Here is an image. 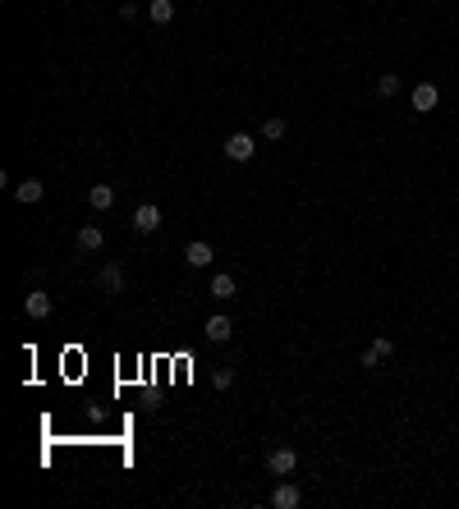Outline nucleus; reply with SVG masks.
<instances>
[{
  "instance_id": "obj_7",
  "label": "nucleus",
  "mask_w": 459,
  "mask_h": 509,
  "mask_svg": "<svg viewBox=\"0 0 459 509\" xmlns=\"http://www.w3.org/2000/svg\"><path fill=\"white\" fill-rule=\"evenodd\" d=\"M23 308H28V317H33V321H46V317H51V293L28 289L23 293Z\"/></svg>"
},
{
  "instance_id": "obj_6",
  "label": "nucleus",
  "mask_w": 459,
  "mask_h": 509,
  "mask_svg": "<svg viewBox=\"0 0 459 509\" xmlns=\"http://www.w3.org/2000/svg\"><path fill=\"white\" fill-rule=\"evenodd\" d=\"M304 505V491H299L294 482H280L276 491H271V509H299Z\"/></svg>"
},
{
  "instance_id": "obj_11",
  "label": "nucleus",
  "mask_w": 459,
  "mask_h": 509,
  "mask_svg": "<svg viewBox=\"0 0 459 509\" xmlns=\"http://www.w3.org/2000/svg\"><path fill=\"white\" fill-rule=\"evenodd\" d=\"M87 202H92L96 211H111L115 207V189L111 184H92V189H87Z\"/></svg>"
},
{
  "instance_id": "obj_13",
  "label": "nucleus",
  "mask_w": 459,
  "mask_h": 509,
  "mask_svg": "<svg viewBox=\"0 0 459 509\" xmlns=\"http://www.w3.org/2000/svg\"><path fill=\"white\" fill-rule=\"evenodd\" d=\"M234 293H239V285H234V276H226V271H221V276H211V298H234Z\"/></svg>"
},
{
  "instance_id": "obj_10",
  "label": "nucleus",
  "mask_w": 459,
  "mask_h": 509,
  "mask_svg": "<svg viewBox=\"0 0 459 509\" xmlns=\"http://www.w3.org/2000/svg\"><path fill=\"white\" fill-rule=\"evenodd\" d=\"M101 243H106L101 225H83L78 230V252H101Z\"/></svg>"
},
{
  "instance_id": "obj_9",
  "label": "nucleus",
  "mask_w": 459,
  "mask_h": 509,
  "mask_svg": "<svg viewBox=\"0 0 459 509\" xmlns=\"http://www.w3.org/2000/svg\"><path fill=\"white\" fill-rule=\"evenodd\" d=\"M202 335H207L211 345H226V340L234 335V321H230V317H221V312H216V317H207V330H202Z\"/></svg>"
},
{
  "instance_id": "obj_5",
  "label": "nucleus",
  "mask_w": 459,
  "mask_h": 509,
  "mask_svg": "<svg viewBox=\"0 0 459 509\" xmlns=\"http://www.w3.org/2000/svg\"><path fill=\"white\" fill-rule=\"evenodd\" d=\"M96 289H101V293H120V289H124V271H120V262H106V267L96 271Z\"/></svg>"
},
{
  "instance_id": "obj_3",
  "label": "nucleus",
  "mask_w": 459,
  "mask_h": 509,
  "mask_svg": "<svg viewBox=\"0 0 459 509\" xmlns=\"http://www.w3.org/2000/svg\"><path fill=\"white\" fill-rule=\"evenodd\" d=\"M133 230L138 234H156L161 230V207H156V202H143V207L133 211Z\"/></svg>"
},
{
  "instance_id": "obj_1",
  "label": "nucleus",
  "mask_w": 459,
  "mask_h": 509,
  "mask_svg": "<svg viewBox=\"0 0 459 509\" xmlns=\"http://www.w3.org/2000/svg\"><path fill=\"white\" fill-rule=\"evenodd\" d=\"M294 468H299V454H294L289 445H276V449L267 454V473H271V477H289Z\"/></svg>"
},
{
  "instance_id": "obj_4",
  "label": "nucleus",
  "mask_w": 459,
  "mask_h": 509,
  "mask_svg": "<svg viewBox=\"0 0 459 509\" xmlns=\"http://www.w3.org/2000/svg\"><path fill=\"white\" fill-rule=\"evenodd\" d=\"M409 101H414L418 115H427V111H436V106H441V92H436V83H418Z\"/></svg>"
},
{
  "instance_id": "obj_14",
  "label": "nucleus",
  "mask_w": 459,
  "mask_h": 509,
  "mask_svg": "<svg viewBox=\"0 0 459 509\" xmlns=\"http://www.w3.org/2000/svg\"><path fill=\"white\" fill-rule=\"evenodd\" d=\"M152 23H175V0H148Z\"/></svg>"
},
{
  "instance_id": "obj_16",
  "label": "nucleus",
  "mask_w": 459,
  "mask_h": 509,
  "mask_svg": "<svg viewBox=\"0 0 459 509\" xmlns=\"http://www.w3.org/2000/svg\"><path fill=\"white\" fill-rule=\"evenodd\" d=\"M395 92H399V74H382V78H377V96H386V101H390Z\"/></svg>"
},
{
  "instance_id": "obj_17",
  "label": "nucleus",
  "mask_w": 459,
  "mask_h": 509,
  "mask_svg": "<svg viewBox=\"0 0 459 509\" xmlns=\"http://www.w3.org/2000/svg\"><path fill=\"white\" fill-rule=\"evenodd\" d=\"M211 386H216V390H230V386H234V367H216V371H211Z\"/></svg>"
},
{
  "instance_id": "obj_15",
  "label": "nucleus",
  "mask_w": 459,
  "mask_h": 509,
  "mask_svg": "<svg viewBox=\"0 0 459 509\" xmlns=\"http://www.w3.org/2000/svg\"><path fill=\"white\" fill-rule=\"evenodd\" d=\"M262 138H267V142H280V138H285V120H280V115H271V120L262 124Z\"/></svg>"
},
{
  "instance_id": "obj_2",
  "label": "nucleus",
  "mask_w": 459,
  "mask_h": 509,
  "mask_svg": "<svg viewBox=\"0 0 459 509\" xmlns=\"http://www.w3.org/2000/svg\"><path fill=\"white\" fill-rule=\"evenodd\" d=\"M226 156L230 161H253V156H258V138H253V133H230L226 138Z\"/></svg>"
},
{
  "instance_id": "obj_8",
  "label": "nucleus",
  "mask_w": 459,
  "mask_h": 509,
  "mask_svg": "<svg viewBox=\"0 0 459 509\" xmlns=\"http://www.w3.org/2000/svg\"><path fill=\"white\" fill-rule=\"evenodd\" d=\"M211 257H216V252H211V243L207 239H193L189 248H184V262H189L193 271H202V267H211Z\"/></svg>"
},
{
  "instance_id": "obj_18",
  "label": "nucleus",
  "mask_w": 459,
  "mask_h": 509,
  "mask_svg": "<svg viewBox=\"0 0 459 509\" xmlns=\"http://www.w3.org/2000/svg\"><path fill=\"white\" fill-rule=\"evenodd\" d=\"M358 367H382V354H377V345H372V349H363V354H358Z\"/></svg>"
},
{
  "instance_id": "obj_19",
  "label": "nucleus",
  "mask_w": 459,
  "mask_h": 509,
  "mask_svg": "<svg viewBox=\"0 0 459 509\" xmlns=\"http://www.w3.org/2000/svg\"><path fill=\"white\" fill-rule=\"evenodd\" d=\"M372 345H377V354H382V358L395 354V340H386V335H382V340H372Z\"/></svg>"
},
{
  "instance_id": "obj_12",
  "label": "nucleus",
  "mask_w": 459,
  "mask_h": 509,
  "mask_svg": "<svg viewBox=\"0 0 459 509\" xmlns=\"http://www.w3.org/2000/svg\"><path fill=\"white\" fill-rule=\"evenodd\" d=\"M42 193H46V184H42V179H23V184H14V198L23 202V207H28V202H42Z\"/></svg>"
}]
</instances>
